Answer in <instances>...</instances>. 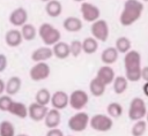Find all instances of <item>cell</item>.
I'll list each match as a JSON object with an SVG mask.
<instances>
[{"instance_id": "1", "label": "cell", "mask_w": 148, "mask_h": 136, "mask_svg": "<svg viewBox=\"0 0 148 136\" xmlns=\"http://www.w3.org/2000/svg\"><path fill=\"white\" fill-rule=\"evenodd\" d=\"M124 68L125 77L128 82H138L141 80V54L135 50H131L125 53Z\"/></svg>"}, {"instance_id": "2", "label": "cell", "mask_w": 148, "mask_h": 136, "mask_svg": "<svg viewBox=\"0 0 148 136\" xmlns=\"http://www.w3.org/2000/svg\"><path fill=\"white\" fill-rule=\"evenodd\" d=\"M143 12V3L140 0H126L119 16V22L123 27L134 24L141 17Z\"/></svg>"}, {"instance_id": "3", "label": "cell", "mask_w": 148, "mask_h": 136, "mask_svg": "<svg viewBox=\"0 0 148 136\" xmlns=\"http://www.w3.org/2000/svg\"><path fill=\"white\" fill-rule=\"evenodd\" d=\"M37 35L40 37L42 41L46 46H53L56 43H58L61 38L60 31L53 27L51 23H42L37 30Z\"/></svg>"}, {"instance_id": "4", "label": "cell", "mask_w": 148, "mask_h": 136, "mask_svg": "<svg viewBox=\"0 0 148 136\" xmlns=\"http://www.w3.org/2000/svg\"><path fill=\"white\" fill-rule=\"evenodd\" d=\"M89 126L91 129L98 133H106L112 129L113 127V120L108 114H95L89 119Z\"/></svg>"}, {"instance_id": "5", "label": "cell", "mask_w": 148, "mask_h": 136, "mask_svg": "<svg viewBox=\"0 0 148 136\" xmlns=\"http://www.w3.org/2000/svg\"><path fill=\"white\" fill-rule=\"evenodd\" d=\"M89 115L86 113V112H76L75 114H73L69 119H68V122H67V126L68 128L72 130V131H75V133H82L87 129V127L89 126Z\"/></svg>"}, {"instance_id": "6", "label": "cell", "mask_w": 148, "mask_h": 136, "mask_svg": "<svg viewBox=\"0 0 148 136\" xmlns=\"http://www.w3.org/2000/svg\"><path fill=\"white\" fill-rule=\"evenodd\" d=\"M146 112H147V106H146V103L142 98L135 97L131 100L130 107H128L130 120H132V121L141 120L146 116Z\"/></svg>"}, {"instance_id": "7", "label": "cell", "mask_w": 148, "mask_h": 136, "mask_svg": "<svg viewBox=\"0 0 148 136\" xmlns=\"http://www.w3.org/2000/svg\"><path fill=\"white\" fill-rule=\"evenodd\" d=\"M90 32H91V37H94L97 41H102V43L106 41L110 33L108 22L105 20L98 18L97 21L91 23Z\"/></svg>"}, {"instance_id": "8", "label": "cell", "mask_w": 148, "mask_h": 136, "mask_svg": "<svg viewBox=\"0 0 148 136\" xmlns=\"http://www.w3.org/2000/svg\"><path fill=\"white\" fill-rule=\"evenodd\" d=\"M89 101V96L84 90L81 89H76L73 92H71L69 95V100H68V105L75 109V111H81L83 109L87 104Z\"/></svg>"}, {"instance_id": "9", "label": "cell", "mask_w": 148, "mask_h": 136, "mask_svg": "<svg viewBox=\"0 0 148 136\" xmlns=\"http://www.w3.org/2000/svg\"><path fill=\"white\" fill-rule=\"evenodd\" d=\"M80 12H81V15H82V18L83 21L86 22H95L101 16V10L99 8L91 3V2H88V1H83L81 2V6H80Z\"/></svg>"}, {"instance_id": "10", "label": "cell", "mask_w": 148, "mask_h": 136, "mask_svg": "<svg viewBox=\"0 0 148 136\" xmlns=\"http://www.w3.org/2000/svg\"><path fill=\"white\" fill-rule=\"evenodd\" d=\"M51 74V68L46 62H35L29 70V76L32 81L39 82L46 80Z\"/></svg>"}, {"instance_id": "11", "label": "cell", "mask_w": 148, "mask_h": 136, "mask_svg": "<svg viewBox=\"0 0 148 136\" xmlns=\"http://www.w3.org/2000/svg\"><path fill=\"white\" fill-rule=\"evenodd\" d=\"M9 23L15 28H21L28 21V12L23 7H17L9 14Z\"/></svg>"}, {"instance_id": "12", "label": "cell", "mask_w": 148, "mask_h": 136, "mask_svg": "<svg viewBox=\"0 0 148 136\" xmlns=\"http://www.w3.org/2000/svg\"><path fill=\"white\" fill-rule=\"evenodd\" d=\"M47 109H49L47 106H44V105H40V104L34 101L28 106V116L32 121H36V122L43 121L46 115Z\"/></svg>"}, {"instance_id": "13", "label": "cell", "mask_w": 148, "mask_h": 136, "mask_svg": "<svg viewBox=\"0 0 148 136\" xmlns=\"http://www.w3.org/2000/svg\"><path fill=\"white\" fill-rule=\"evenodd\" d=\"M68 100H69V95H67L65 91L58 90L51 95L50 104L52 105L53 108L61 111L68 106Z\"/></svg>"}, {"instance_id": "14", "label": "cell", "mask_w": 148, "mask_h": 136, "mask_svg": "<svg viewBox=\"0 0 148 136\" xmlns=\"http://www.w3.org/2000/svg\"><path fill=\"white\" fill-rule=\"evenodd\" d=\"M96 77L108 86L109 84H112V82L116 77V74H114V70L111 66L104 65V66L98 68V70L96 73Z\"/></svg>"}, {"instance_id": "15", "label": "cell", "mask_w": 148, "mask_h": 136, "mask_svg": "<svg viewBox=\"0 0 148 136\" xmlns=\"http://www.w3.org/2000/svg\"><path fill=\"white\" fill-rule=\"evenodd\" d=\"M53 56V52H52V47L50 46H42L36 48L35 51H32L31 53V60L34 62H46L49 59H51Z\"/></svg>"}, {"instance_id": "16", "label": "cell", "mask_w": 148, "mask_h": 136, "mask_svg": "<svg viewBox=\"0 0 148 136\" xmlns=\"http://www.w3.org/2000/svg\"><path fill=\"white\" fill-rule=\"evenodd\" d=\"M61 122V113L59 109L56 108H50L46 112V115L44 118V123L49 129L52 128H58V126Z\"/></svg>"}, {"instance_id": "17", "label": "cell", "mask_w": 148, "mask_h": 136, "mask_svg": "<svg viewBox=\"0 0 148 136\" xmlns=\"http://www.w3.org/2000/svg\"><path fill=\"white\" fill-rule=\"evenodd\" d=\"M5 41L9 47H18L23 41V38H22L20 29H10V30H8L6 32V35H5Z\"/></svg>"}, {"instance_id": "18", "label": "cell", "mask_w": 148, "mask_h": 136, "mask_svg": "<svg viewBox=\"0 0 148 136\" xmlns=\"http://www.w3.org/2000/svg\"><path fill=\"white\" fill-rule=\"evenodd\" d=\"M52 52H53V56H56L59 60H65L67 59L71 53H69V44L62 40H59L58 43H56L52 46Z\"/></svg>"}, {"instance_id": "19", "label": "cell", "mask_w": 148, "mask_h": 136, "mask_svg": "<svg viewBox=\"0 0 148 136\" xmlns=\"http://www.w3.org/2000/svg\"><path fill=\"white\" fill-rule=\"evenodd\" d=\"M82 21L76 16H68L62 22V28L67 32H79L82 29Z\"/></svg>"}, {"instance_id": "20", "label": "cell", "mask_w": 148, "mask_h": 136, "mask_svg": "<svg viewBox=\"0 0 148 136\" xmlns=\"http://www.w3.org/2000/svg\"><path fill=\"white\" fill-rule=\"evenodd\" d=\"M118 51L116 50L114 46H109L103 50V52L101 53V61L104 65H113L117 60H118Z\"/></svg>"}, {"instance_id": "21", "label": "cell", "mask_w": 148, "mask_h": 136, "mask_svg": "<svg viewBox=\"0 0 148 136\" xmlns=\"http://www.w3.org/2000/svg\"><path fill=\"white\" fill-rule=\"evenodd\" d=\"M21 86H22V80L18 76H12L6 82L5 92L9 96H14L18 93V91L21 90Z\"/></svg>"}, {"instance_id": "22", "label": "cell", "mask_w": 148, "mask_h": 136, "mask_svg": "<svg viewBox=\"0 0 148 136\" xmlns=\"http://www.w3.org/2000/svg\"><path fill=\"white\" fill-rule=\"evenodd\" d=\"M8 112L16 116V118H20V119H25L28 116V106L21 101H14L12 103Z\"/></svg>"}, {"instance_id": "23", "label": "cell", "mask_w": 148, "mask_h": 136, "mask_svg": "<svg viewBox=\"0 0 148 136\" xmlns=\"http://www.w3.org/2000/svg\"><path fill=\"white\" fill-rule=\"evenodd\" d=\"M45 12L50 17L57 18L62 13V5L59 0H50L45 5Z\"/></svg>"}, {"instance_id": "24", "label": "cell", "mask_w": 148, "mask_h": 136, "mask_svg": "<svg viewBox=\"0 0 148 136\" xmlns=\"http://www.w3.org/2000/svg\"><path fill=\"white\" fill-rule=\"evenodd\" d=\"M105 89H106V85L102 83L96 76L89 83V91L94 97H102L105 92Z\"/></svg>"}, {"instance_id": "25", "label": "cell", "mask_w": 148, "mask_h": 136, "mask_svg": "<svg viewBox=\"0 0 148 136\" xmlns=\"http://www.w3.org/2000/svg\"><path fill=\"white\" fill-rule=\"evenodd\" d=\"M20 31H21V35H22L23 40H27V41L34 40L36 38V36H37V29H36V27L32 25V24H30V23L23 24L20 28Z\"/></svg>"}, {"instance_id": "26", "label": "cell", "mask_w": 148, "mask_h": 136, "mask_svg": "<svg viewBox=\"0 0 148 136\" xmlns=\"http://www.w3.org/2000/svg\"><path fill=\"white\" fill-rule=\"evenodd\" d=\"M98 50V41L94 37H87L82 40V52L86 54H94Z\"/></svg>"}, {"instance_id": "27", "label": "cell", "mask_w": 148, "mask_h": 136, "mask_svg": "<svg viewBox=\"0 0 148 136\" xmlns=\"http://www.w3.org/2000/svg\"><path fill=\"white\" fill-rule=\"evenodd\" d=\"M112 86H113V91L117 95H121L124 93L127 88H128V81L125 76H116L113 82H112Z\"/></svg>"}, {"instance_id": "28", "label": "cell", "mask_w": 148, "mask_h": 136, "mask_svg": "<svg viewBox=\"0 0 148 136\" xmlns=\"http://www.w3.org/2000/svg\"><path fill=\"white\" fill-rule=\"evenodd\" d=\"M114 47H116V50L118 51V53L125 54V53H127L128 51H131V48H132V43H131V40H130L127 37L121 36V37H118V38L116 39Z\"/></svg>"}, {"instance_id": "29", "label": "cell", "mask_w": 148, "mask_h": 136, "mask_svg": "<svg viewBox=\"0 0 148 136\" xmlns=\"http://www.w3.org/2000/svg\"><path fill=\"white\" fill-rule=\"evenodd\" d=\"M50 100H51V92L49 91V89L40 88L36 92V96H35V101L36 103H38L40 105H44V106H47V104H50Z\"/></svg>"}, {"instance_id": "30", "label": "cell", "mask_w": 148, "mask_h": 136, "mask_svg": "<svg viewBox=\"0 0 148 136\" xmlns=\"http://www.w3.org/2000/svg\"><path fill=\"white\" fill-rule=\"evenodd\" d=\"M106 112H108V115L112 119H116V118H120L123 115V112H124V108L123 106L117 103V101H112L106 107Z\"/></svg>"}, {"instance_id": "31", "label": "cell", "mask_w": 148, "mask_h": 136, "mask_svg": "<svg viewBox=\"0 0 148 136\" xmlns=\"http://www.w3.org/2000/svg\"><path fill=\"white\" fill-rule=\"evenodd\" d=\"M147 130V122L146 120H138L134 121V124L132 126L131 129V135L132 136H143Z\"/></svg>"}, {"instance_id": "32", "label": "cell", "mask_w": 148, "mask_h": 136, "mask_svg": "<svg viewBox=\"0 0 148 136\" xmlns=\"http://www.w3.org/2000/svg\"><path fill=\"white\" fill-rule=\"evenodd\" d=\"M15 126L7 120L0 122V136H15Z\"/></svg>"}, {"instance_id": "33", "label": "cell", "mask_w": 148, "mask_h": 136, "mask_svg": "<svg viewBox=\"0 0 148 136\" xmlns=\"http://www.w3.org/2000/svg\"><path fill=\"white\" fill-rule=\"evenodd\" d=\"M69 53L72 56L77 58L82 53V41H80L77 39L72 40L69 44Z\"/></svg>"}, {"instance_id": "34", "label": "cell", "mask_w": 148, "mask_h": 136, "mask_svg": "<svg viewBox=\"0 0 148 136\" xmlns=\"http://www.w3.org/2000/svg\"><path fill=\"white\" fill-rule=\"evenodd\" d=\"M12 103H13V98H12V96H9V95H1L0 96V111H2V112H8V109H9V107H10V105H12Z\"/></svg>"}, {"instance_id": "35", "label": "cell", "mask_w": 148, "mask_h": 136, "mask_svg": "<svg viewBox=\"0 0 148 136\" xmlns=\"http://www.w3.org/2000/svg\"><path fill=\"white\" fill-rule=\"evenodd\" d=\"M8 66V60H7V56L3 54V53H0V74L3 73L6 70Z\"/></svg>"}, {"instance_id": "36", "label": "cell", "mask_w": 148, "mask_h": 136, "mask_svg": "<svg viewBox=\"0 0 148 136\" xmlns=\"http://www.w3.org/2000/svg\"><path fill=\"white\" fill-rule=\"evenodd\" d=\"M45 136H65L62 130L59 129V128H52V129H49L46 135Z\"/></svg>"}, {"instance_id": "37", "label": "cell", "mask_w": 148, "mask_h": 136, "mask_svg": "<svg viewBox=\"0 0 148 136\" xmlns=\"http://www.w3.org/2000/svg\"><path fill=\"white\" fill-rule=\"evenodd\" d=\"M141 78L145 82H148V66H145L141 68Z\"/></svg>"}, {"instance_id": "38", "label": "cell", "mask_w": 148, "mask_h": 136, "mask_svg": "<svg viewBox=\"0 0 148 136\" xmlns=\"http://www.w3.org/2000/svg\"><path fill=\"white\" fill-rule=\"evenodd\" d=\"M5 88H6V82L2 78H0V96L5 93Z\"/></svg>"}, {"instance_id": "39", "label": "cell", "mask_w": 148, "mask_h": 136, "mask_svg": "<svg viewBox=\"0 0 148 136\" xmlns=\"http://www.w3.org/2000/svg\"><path fill=\"white\" fill-rule=\"evenodd\" d=\"M142 91H143L145 96L148 97V82H146V83L143 84V86H142Z\"/></svg>"}, {"instance_id": "40", "label": "cell", "mask_w": 148, "mask_h": 136, "mask_svg": "<svg viewBox=\"0 0 148 136\" xmlns=\"http://www.w3.org/2000/svg\"><path fill=\"white\" fill-rule=\"evenodd\" d=\"M146 122H148V108H147V112H146Z\"/></svg>"}, {"instance_id": "41", "label": "cell", "mask_w": 148, "mask_h": 136, "mask_svg": "<svg viewBox=\"0 0 148 136\" xmlns=\"http://www.w3.org/2000/svg\"><path fill=\"white\" fill-rule=\"evenodd\" d=\"M15 136H29L28 134H17V135H15Z\"/></svg>"}, {"instance_id": "42", "label": "cell", "mask_w": 148, "mask_h": 136, "mask_svg": "<svg viewBox=\"0 0 148 136\" xmlns=\"http://www.w3.org/2000/svg\"><path fill=\"white\" fill-rule=\"evenodd\" d=\"M73 1H75V2H83V1H86V0H73Z\"/></svg>"}, {"instance_id": "43", "label": "cell", "mask_w": 148, "mask_h": 136, "mask_svg": "<svg viewBox=\"0 0 148 136\" xmlns=\"http://www.w3.org/2000/svg\"><path fill=\"white\" fill-rule=\"evenodd\" d=\"M40 1H43V2H47V1H50V0H40Z\"/></svg>"}, {"instance_id": "44", "label": "cell", "mask_w": 148, "mask_h": 136, "mask_svg": "<svg viewBox=\"0 0 148 136\" xmlns=\"http://www.w3.org/2000/svg\"><path fill=\"white\" fill-rule=\"evenodd\" d=\"M142 1H145V2H146V1H148V0H142Z\"/></svg>"}, {"instance_id": "45", "label": "cell", "mask_w": 148, "mask_h": 136, "mask_svg": "<svg viewBox=\"0 0 148 136\" xmlns=\"http://www.w3.org/2000/svg\"><path fill=\"white\" fill-rule=\"evenodd\" d=\"M68 136H72V135H68Z\"/></svg>"}]
</instances>
